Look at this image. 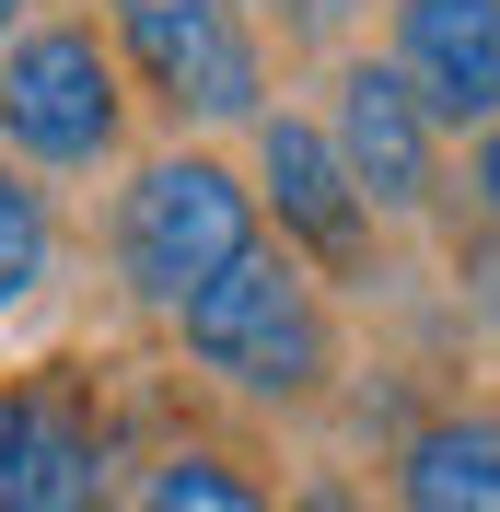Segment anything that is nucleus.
<instances>
[{"instance_id": "f257e3e1", "label": "nucleus", "mask_w": 500, "mask_h": 512, "mask_svg": "<svg viewBox=\"0 0 500 512\" xmlns=\"http://www.w3.org/2000/svg\"><path fill=\"white\" fill-rule=\"evenodd\" d=\"M175 326H187V350L210 361L233 396H314L326 361H338L326 291H314V268H303V256H280V245L233 256V268H221Z\"/></svg>"}, {"instance_id": "f03ea898", "label": "nucleus", "mask_w": 500, "mask_h": 512, "mask_svg": "<svg viewBox=\"0 0 500 512\" xmlns=\"http://www.w3.org/2000/svg\"><path fill=\"white\" fill-rule=\"evenodd\" d=\"M233 256H256V187L245 175L210 163V152L140 163V187L117 198V268H128V291L163 303V315H187Z\"/></svg>"}, {"instance_id": "7ed1b4c3", "label": "nucleus", "mask_w": 500, "mask_h": 512, "mask_svg": "<svg viewBox=\"0 0 500 512\" xmlns=\"http://www.w3.org/2000/svg\"><path fill=\"white\" fill-rule=\"evenodd\" d=\"M0 140L35 163L117 152V59L94 47V24H35L0 47Z\"/></svg>"}, {"instance_id": "20e7f679", "label": "nucleus", "mask_w": 500, "mask_h": 512, "mask_svg": "<svg viewBox=\"0 0 500 512\" xmlns=\"http://www.w3.org/2000/svg\"><path fill=\"white\" fill-rule=\"evenodd\" d=\"M117 47H128V70H140L175 117H198V128L256 117V94H268V59H256V35H245L233 0H117Z\"/></svg>"}, {"instance_id": "39448f33", "label": "nucleus", "mask_w": 500, "mask_h": 512, "mask_svg": "<svg viewBox=\"0 0 500 512\" xmlns=\"http://www.w3.org/2000/svg\"><path fill=\"white\" fill-rule=\"evenodd\" d=\"M117 489V443H105V408L82 384H0V512H105Z\"/></svg>"}, {"instance_id": "423d86ee", "label": "nucleus", "mask_w": 500, "mask_h": 512, "mask_svg": "<svg viewBox=\"0 0 500 512\" xmlns=\"http://www.w3.org/2000/svg\"><path fill=\"white\" fill-rule=\"evenodd\" d=\"M326 140H338L361 210H419V198H431V175H442V163H431V105L396 82V59H349Z\"/></svg>"}, {"instance_id": "0eeeda50", "label": "nucleus", "mask_w": 500, "mask_h": 512, "mask_svg": "<svg viewBox=\"0 0 500 512\" xmlns=\"http://www.w3.org/2000/svg\"><path fill=\"white\" fill-rule=\"evenodd\" d=\"M256 187H268V210H280V233L303 256H326V268H361V245H373V210H361V187H349L338 140L314 117H268L256 128Z\"/></svg>"}, {"instance_id": "6e6552de", "label": "nucleus", "mask_w": 500, "mask_h": 512, "mask_svg": "<svg viewBox=\"0 0 500 512\" xmlns=\"http://www.w3.org/2000/svg\"><path fill=\"white\" fill-rule=\"evenodd\" d=\"M396 82L431 105V128L500 117V0H396Z\"/></svg>"}, {"instance_id": "1a4fd4ad", "label": "nucleus", "mask_w": 500, "mask_h": 512, "mask_svg": "<svg viewBox=\"0 0 500 512\" xmlns=\"http://www.w3.org/2000/svg\"><path fill=\"white\" fill-rule=\"evenodd\" d=\"M396 512H500V408H442L396 454Z\"/></svg>"}, {"instance_id": "9d476101", "label": "nucleus", "mask_w": 500, "mask_h": 512, "mask_svg": "<svg viewBox=\"0 0 500 512\" xmlns=\"http://www.w3.org/2000/svg\"><path fill=\"white\" fill-rule=\"evenodd\" d=\"M140 512H268V489L233 466V454H210V443H175L140 478Z\"/></svg>"}, {"instance_id": "9b49d317", "label": "nucleus", "mask_w": 500, "mask_h": 512, "mask_svg": "<svg viewBox=\"0 0 500 512\" xmlns=\"http://www.w3.org/2000/svg\"><path fill=\"white\" fill-rule=\"evenodd\" d=\"M47 256H59V222H47V198L0 163V315H24L35 280H47Z\"/></svg>"}, {"instance_id": "f8f14e48", "label": "nucleus", "mask_w": 500, "mask_h": 512, "mask_svg": "<svg viewBox=\"0 0 500 512\" xmlns=\"http://www.w3.org/2000/svg\"><path fill=\"white\" fill-rule=\"evenodd\" d=\"M466 187H477V222L500 233V117L477 128V163H466Z\"/></svg>"}, {"instance_id": "ddd939ff", "label": "nucleus", "mask_w": 500, "mask_h": 512, "mask_svg": "<svg viewBox=\"0 0 500 512\" xmlns=\"http://www.w3.org/2000/svg\"><path fill=\"white\" fill-rule=\"evenodd\" d=\"M12 24H24V0H0V47H12Z\"/></svg>"}, {"instance_id": "4468645a", "label": "nucleus", "mask_w": 500, "mask_h": 512, "mask_svg": "<svg viewBox=\"0 0 500 512\" xmlns=\"http://www.w3.org/2000/svg\"><path fill=\"white\" fill-rule=\"evenodd\" d=\"M291 12H338V0H291Z\"/></svg>"}]
</instances>
